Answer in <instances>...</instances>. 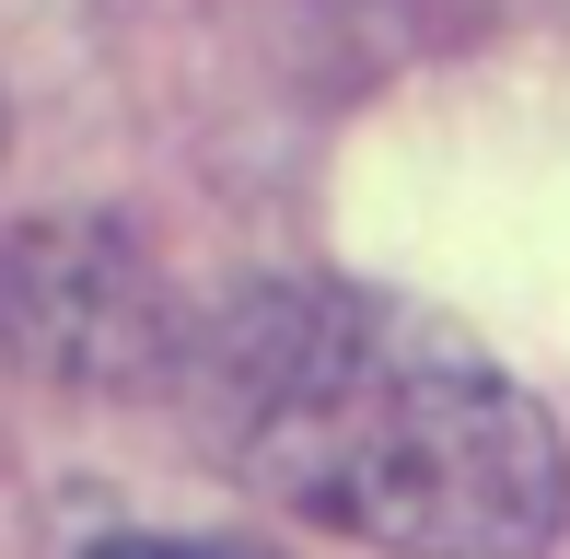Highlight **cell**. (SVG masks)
I'll return each instance as SVG.
<instances>
[{
    "label": "cell",
    "mask_w": 570,
    "mask_h": 559,
    "mask_svg": "<svg viewBox=\"0 0 570 559\" xmlns=\"http://www.w3.org/2000/svg\"><path fill=\"white\" fill-rule=\"evenodd\" d=\"M210 420L256 490L407 559H535L559 431L465 339L361 292H268L210 339Z\"/></svg>",
    "instance_id": "cell-1"
},
{
    "label": "cell",
    "mask_w": 570,
    "mask_h": 559,
    "mask_svg": "<svg viewBox=\"0 0 570 559\" xmlns=\"http://www.w3.org/2000/svg\"><path fill=\"white\" fill-rule=\"evenodd\" d=\"M94 559H233V548H175V537H117V548H94Z\"/></svg>",
    "instance_id": "cell-2"
}]
</instances>
